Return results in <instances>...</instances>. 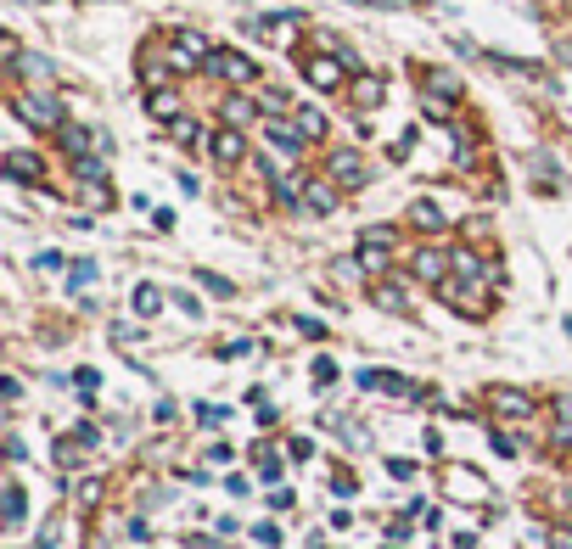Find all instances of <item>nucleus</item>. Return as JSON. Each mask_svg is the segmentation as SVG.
<instances>
[{
	"mask_svg": "<svg viewBox=\"0 0 572 549\" xmlns=\"http://www.w3.org/2000/svg\"><path fill=\"white\" fill-rule=\"evenodd\" d=\"M12 113L23 118L29 129H62V107L51 96H40V90H17L12 96Z\"/></svg>",
	"mask_w": 572,
	"mask_h": 549,
	"instance_id": "1",
	"label": "nucleus"
},
{
	"mask_svg": "<svg viewBox=\"0 0 572 549\" xmlns=\"http://www.w3.org/2000/svg\"><path fill=\"white\" fill-rule=\"evenodd\" d=\"M208 40L202 34H191V29H180L174 34V45H169V62H174V73H191V68H208Z\"/></svg>",
	"mask_w": 572,
	"mask_h": 549,
	"instance_id": "2",
	"label": "nucleus"
},
{
	"mask_svg": "<svg viewBox=\"0 0 572 549\" xmlns=\"http://www.w3.org/2000/svg\"><path fill=\"white\" fill-rule=\"evenodd\" d=\"M208 73H219L225 85H253L258 79V68L242 57V51H214V57H208Z\"/></svg>",
	"mask_w": 572,
	"mask_h": 549,
	"instance_id": "3",
	"label": "nucleus"
},
{
	"mask_svg": "<svg viewBox=\"0 0 572 549\" xmlns=\"http://www.w3.org/2000/svg\"><path fill=\"white\" fill-rule=\"evenodd\" d=\"M331 185H337V191H359V185L371 180V169H365V163H359V152H331Z\"/></svg>",
	"mask_w": 572,
	"mask_h": 549,
	"instance_id": "4",
	"label": "nucleus"
},
{
	"mask_svg": "<svg viewBox=\"0 0 572 549\" xmlns=\"http://www.w3.org/2000/svg\"><path fill=\"white\" fill-rule=\"evenodd\" d=\"M208 157H214V163H219V169H236V163H242V157H247V141H242V129H219V135H214V141H208Z\"/></svg>",
	"mask_w": 572,
	"mask_h": 549,
	"instance_id": "5",
	"label": "nucleus"
},
{
	"mask_svg": "<svg viewBox=\"0 0 572 549\" xmlns=\"http://www.w3.org/2000/svg\"><path fill=\"white\" fill-rule=\"evenodd\" d=\"M90 449H96V426H79V432L57 437V449H51V454H57V465H68V471H73Z\"/></svg>",
	"mask_w": 572,
	"mask_h": 549,
	"instance_id": "6",
	"label": "nucleus"
},
{
	"mask_svg": "<svg viewBox=\"0 0 572 549\" xmlns=\"http://www.w3.org/2000/svg\"><path fill=\"white\" fill-rule=\"evenodd\" d=\"M410 269H415V281H432V286H444L449 281V253H438V247H421V253L410 258Z\"/></svg>",
	"mask_w": 572,
	"mask_h": 549,
	"instance_id": "7",
	"label": "nucleus"
},
{
	"mask_svg": "<svg viewBox=\"0 0 572 549\" xmlns=\"http://www.w3.org/2000/svg\"><path fill=\"white\" fill-rule=\"evenodd\" d=\"M343 68H348L343 57H309L303 62V79H309L315 90H337L343 85Z\"/></svg>",
	"mask_w": 572,
	"mask_h": 549,
	"instance_id": "8",
	"label": "nucleus"
},
{
	"mask_svg": "<svg viewBox=\"0 0 572 549\" xmlns=\"http://www.w3.org/2000/svg\"><path fill=\"white\" fill-rule=\"evenodd\" d=\"M488 404H494V415H505V421H528V415H533V398L516 393V387H494Z\"/></svg>",
	"mask_w": 572,
	"mask_h": 549,
	"instance_id": "9",
	"label": "nucleus"
},
{
	"mask_svg": "<svg viewBox=\"0 0 572 549\" xmlns=\"http://www.w3.org/2000/svg\"><path fill=\"white\" fill-rule=\"evenodd\" d=\"M169 73H174V62H163L158 45H146L141 51V85L146 90H169Z\"/></svg>",
	"mask_w": 572,
	"mask_h": 549,
	"instance_id": "10",
	"label": "nucleus"
},
{
	"mask_svg": "<svg viewBox=\"0 0 572 549\" xmlns=\"http://www.w3.org/2000/svg\"><path fill=\"white\" fill-rule=\"evenodd\" d=\"M6 174H12L17 185H40L45 180V163L34 152H6Z\"/></svg>",
	"mask_w": 572,
	"mask_h": 549,
	"instance_id": "11",
	"label": "nucleus"
},
{
	"mask_svg": "<svg viewBox=\"0 0 572 549\" xmlns=\"http://www.w3.org/2000/svg\"><path fill=\"white\" fill-rule=\"evenodd\" d=\"M359 387H371V393H393V398H410L415 387L404 376H393V370H359Z\"/></svg>",
	"mask_w": 572,
	"mask_h": 549,
	"instance_id": "12",
	"label": "nucleus"
},
{
	"mask_svg": "<svg viewBox=\"0 0 572 549\" xmlns=\"http://www.w3.org/2000/svg\"><path fill=\"white\" fill-rule=\"evenodd\" d=\"M303 208L326 219V213L337 208V185H331V180H309V191H303Z\"/></svg>",
	"mask_w": 572,
	"mask_h": 549,
	"instance_id": "13",
	"label": "nucleus"
},
{
	"mask_svg": "<svg viewBox=\"0 0 572 549\" xmlns=\"http://www.w3.org/2000/svg\"><path fill=\"white\" fill-rule=\"evenodd\" d=\"M6 68H12L17 79H29V85H51V62H45V57H29V51H23V57L6 62Z\"/></svg>",
	"mask_w": 572,
	"mask_h": 549,
	"instance_id": "14",
	"label": "nucleus"
},
{
	"mask_svg": "<svg viewBox=\"0 0 572 549\" xmlns=\"http://www.w3.org/2000/svg\"><path fill=\"white\" fill-rule=\"evenodd\" d=\"M57 141H62V152H68V157H79V163L90 157V129H79V124H62V129H57Z\"/></svg>",
	"mask_w": 572,
	"mask_h": 549,
	"instance_id": "15",
	"label": "nucleus"
},
{
	"mask_svg": "<svg viewBox=\"0 0 572 549\" xmlns=\"http://www.w3.org/2000/svg\"><path fill=\"white\" fill-rule=\"evenodd\" d=\"M264 129H270V141L281 146V152H298V146H303V129H298V124H286V118H270Z\"/></svg>",
	"mask_w": 572,
	"mask_h": 549,
	"instance_id": "16",
	"label": "nucleus"
},
{
	"mask_svg": "<svg viewBox=\"0 0 572 549\" xmlns=\"http://www.w3.org/2000/svg\"><path fill=\"white\" fill-rule=\"evenodd\" d=\"M410 225H421V230H444V225H449V213L438 208V202H415V208H410Z\"/></svg>",
	"mask_w": 572,
	"mask_h": 549,
	"instance_id": "17",
	"label": "nucleus"
},
{
	"mask_svg": "<svg viewBox=\"0 0 572 549\" xmlns=\"http://www.w3.org/2000/svg\"><path fill=\"white\" fill-rule=\"evenodd\" d=\"M146 107H152V118H163V124H174V118H180V96H174V90H152V96H146Z\"/></svg>",
	"mask_w": 572,
	"mask_h": 549,
	"instance_id": "18",
	"label": "nucleus"
},
{
	"mask_svg": "<svg viewBox=\"0 0 572 549\" xmlns=\"http://www.w3.org/2000/svg\"><path fill=\"white\" fill-rule=\"evenodd\" d=\"M219 113H225V124H230V129H242V124H253L258 107H253L247 96H225V107H219Z\"/></svg>",
	"mask_w": 572,
	"mask_h": 549,
	"instance_id": "19",
	"label": "nucleus"
},
{
	"mask_svg": "<svg viewBox=\"0 0 572 549\" xmlns=\"http://www.w3.org/2000/svg\"><path fill=\"white\" fill-rule=\"evenodd\" d=\"M382 96H387L382 79H359V85H354V113H359V107H365V113H371V107H382Z\"/></svg>",
	"mask_w": 572,
	"mask_h": 549,
	"instance_id": "20",
	"label": "nucleus"
},
{
	"mask_svg": "<svg viewBox=\"0 0 572 549\" xmlns=\"http://www.w3.org/2000/svg\"><path fill=\"white\" fill-rule=\"evenodd\" d=\"M572 443V393L556 398V449H567Z\"/></svg>",
	"mask_w": 572,
	"mask_h": 549,
	"instance_id": "21",
	"label": "nucleus"
},
{
	"mask_svg": "<svg viewBox=\"0 0 572 549\" xmlns=\"http://www.w3.org/2000/svg\"><path fill=\"white\" fill-rule=\"evenodd\" d=\"M393 241H399V236H393L387 225H371L365 236H359V247H365V253H393Z\"/></svg>",
	"mask_w": 572,
	"mask_h": 549,
	"instance_id": "22",
	"label": "nucleus"
},
{
	"mask_svg": "<svg viewBox=\"0 0 572 549\" xmlns=\"http://www.w3.org/2000/svg\"><path fill=\"white\" fill-rule=\"evenodd\" d=\"M0 505H6V527H17V521L29 516V510H23V488H17V482H6V493H0Z\"/></svg>",
	"mask_w": 572,
	"mask_h": 549,
	"instance_id": "23",
	"label": "nucleus"
},
{
	"mask_svg": "<svg viewBox=\"0 0 572 549\" xmlns=\"http://www.w3.org/2000/svg\"><path fill=\"white\" fill-rule=\"evenodd\" d=\"M292 124L303 129V141H320V135H326V113H315V107H303V113L292 118Z\"/></svg>",
	"mask_w": 572,
	"mask_h": 549,
	"instance_id": "24",
	"label": "nucleus"
},
{
	"mask_svg": "<svg viewBox=\"0 0 572 549\" xmlns=\"http://www.w3.org/2000/svg\"><path fill=\"white\" fill-rule=\"evenodd\" d=\"M158 309H163V292H158V286H135V314H141V320H152Z\"/></svg>",
	"mask_w": 572,
	"mask_h": 549,
	"instance_id": "25",
	"label": "nucleus"
},
{
	"mask_svg": "<svg viewBox=\"0 0 572 549\" xmlns=\"http://www.w3.org/2000/svg\"><path fill=\"white\" fill-rule=\"evenodd\" d=\"M371 297H376V309H387V314H404V292H399V286H371Z\"/></svg>",
	"mask_w": 572,
	"mask_h": 549,
	"instance_id": "26",
	"label": "nucleus"
},
{
	"mask_svg": "<svg viewBox=\"0 0 572 549\" xmlns=\"http://www.w3.org/2000/svg\"><path fill=\"white\" fill-rule=\"evenodd\" d=\"M427 90H432V96H449V101L460 96V85H455V73H444V68H432V73H427Z\"/></svg>",
	"mask_w": 572,
	"mask_h": 549,
	"instance_id": "27",
	"label": "nucleus"
},
{
	"mask_svg": "<svg viewBox=\"0 0 572 549\" xmlns=\"http://www.w3.org/2000/svg\"><path fill=\"white\" fill-rule=\"evenodd\" d=\"M169 135H174V141H180V146H197V141H202V135H197V124H191V118H174V124H169Z\"/></svg>",
	"mask_w": 572,
	"mask_h": 549,
	"instance_id": "28",
	"label": "nucleus"
},
{
	"mask_svg": "<svg viewBox=\"0 0 572 549\" xmlns=\"http://www.w3.org/2000/svg\"><path fill=\"white\" fill-rule=\"evenodd\" d=\"M73 387H79V398H96L101 376H96V370H79V376H73Z\"/></svg>",
	"mask_w": 572,
	"mask_h": 549,
	"instance_id": "29",
	"label": "nucleus"
},
{
	"mask_svg": "<svg viewBox=\"0 0 572 549\" xmlns=\"http://www.w3.org/2000/svg\"><path fill=\"white\" fill-rule=\"evenodd\" d=\"M68 281H73V286H96V264H73Z\"/></svg>",
	"mask_w": 572,
	"mask_h": 549,
	"instance_id": "30",
	"label": "nucleus"
},
{
	"mask_svg": "<svg viewBox=\"0 0 572 549\" xmlns=\"http://www.w3.org/2000/svg\"><path fill=\"white\" fill-rule=\"evenodd\" d=\"M197 281L208 286V292H214V297H230V281H225V275H208V269H202Z\"/></svg>",
	"mask_w": 572,
	"mask_h": 549,
	"instance_id": "31",
	"label": "nucleus"
},
{
	"mask_svg": "<svg viewBox=\"0 0 572 549\" xmlns=\"http://www.w3.org/2000/svg\"><path fill=\"white\" fill-rule=\"evenodd\" d=\"M73 493H79V505H96V499H101V482L90 477V482H79V488H73Z\"/></svg>",
	"mask_w": 572,
	"mask_h": 549,
	"instance_id": "32",
	"label": "nucleus"
},
{
	"mask_svg": "<svg viewBox=\"0 0 572 549\" xmlns=\"http://www.w3.org/2000/svg\"><path fill=\"white\" fill-rule=\"evenodd\" d=\"M253 538H258V544H281V527H270V521H264V527H253Z\"/></svg>",
	"mask_w": 572,
	"mask_h": 549,
	"instance_id": "33",
	"label": "nucleus"
},
{
	"mask_svg": "<svg viewBox=\"0 0 572 549\" xmlns=\"http://www.w3.org/2000/svg\"><path fill=\"white\" fill-rule=\"evenodd\" d=\"M315 381H320V387H326V381H337V365H331V359H315Z\"/></svg>",
	"mask_w": 572,
	"mask_h": 549,
	"instance_id": "34",
	"label": "nucleus"
},
{
	"mask_svg": "<svg viewBox=\"0 0 572 549\" xmlns=\"http://www.w3.org/2000/svg\"><path fill=\"white\" fill-rule=\"evenodd\" d=\"M197 415H202V426H219V421H225V409H219V404H202Z\"/></svg>",
	"mask_w": 572,
	"mask_h": 549,
	"instance_id": "35",
	"label": "nucleus"
},
{
	"mask_svg": "<svg viewBox=\"0 0 572 549\" xmlns=\"http://www.w3.org/2000/svg\"><path fill=\"white\" fill-rule=\"evenodd\" d=\"M387 471H393L399 482H410V477H415V465H410V460H387Z\"/></svg>",
	"mask_w": 572,
	"mask_h": 549,
	"instance_id": "36",
	"label": "nucleus"
}]
</instances>
